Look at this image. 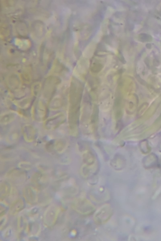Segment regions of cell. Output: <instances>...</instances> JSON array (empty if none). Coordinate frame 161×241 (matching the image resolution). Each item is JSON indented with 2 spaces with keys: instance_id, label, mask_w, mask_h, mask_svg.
I'll list each match as a JSON object with an SVG mask.
<instances>
[{
  "instance_id": "1",
  "label": "cell",
  "mask_w": 161,
  "mask_h": 241,
  "mask_svg": "<svg viewBox=\"0 0 161 241\" xmlns=\"http://www.w3.org/2000/svg\"><path fill=\"white\" fill-rule=\"evenodd\" d=\"M82 164L81 168V174L85 177L92 175L97 170V163L93 153L89 149L85 150L82 153Z\"/></svg>"
},
{
  "instance_id": "2",
  "label": "cell",
  "mask_w": 161,
  "mask_h": 241,
  "mask_svg": "<svg viewBox=\"0 0 161 241\" xmlns=\"http://www.w3.org/2000/svg\"><path fill=\"white\" fill-rule=\"evenodd\" d=\"M112 208L109 204H105L100 207L93 216L94 221L97 224H101L106 222L112 217Z\"/></svg>"
},
{
  "instance_id": "3",
  "label": "cell",
  "mask_w": 161,
  "mask_h": 241,
  "mask_svg": "<svg viewBox=\"0 0 161 241\" xmlns=\"http://www.w3.org/2000/svg\"><path fill=\"white\" fill-rule=\"evenodd\" d=\"M73 207L78 212L84 215L89 214L95 209L92 203L84 198H79L76 199L73 203Z\"/></svg>"
},
{
  "instance_id": "4",
  "label": "cell",
  "mask_w": 161,
  "mask_h": 241,
  "mask_svg": "<svg viewBox=\"0 0 161 241\" xmlns=\"http://www.w3.org/2000/svg\"><path fill=\"white\" fill-rule=\"evenodd\" d=\"M65 119L64 114L58 113L46 120L44 122V126L47 130H54L62 124Z\"/></svg>"
},
{
  "instance_id": "5",
  "label": "cell",
  "mask_w": 161,
  "mask_h": 241,
  "mask_svg": "<svg viewBox=\"0 0 161 241\" xmlns=\"http://www.w3.org/2000/svg\"><path fill=\"white\" fill-rule=\"evenodd\" d=\"M59 212V209L55 206H51L46 210L44 216V221L49 226L53 225L55 222Z\"/></svg>"
},
{
  "instance_id": "6",
  "label": "cell",
  "mask_w": 161,
  "mask_h": 241,
  "mask_svg": "<svg viewBox=\"0 0 161 241\" xmlns=\"http://www.w3.org/2000/svg\"><path fill=\"white\" fill-rule=\"evenodd\" d=\"M46 115V109L45 104L41 100L38 101L33 113L34 118L36 120L42 121L44 120Z\"/></svg>"
},
{
  "instance_id": "7",
  "label": "cell",
  "mask_w": 161,
  "mask_h": 241,
  "mask_svg": "<svg viewBox=\"0 0 161 241\" xmlns=\"http://www.w3.org/2000/svg\"><path fill=\"white\" fill-rule=\"evenodd\" d=\"M58 79L57 78H48L46 81L47 83H45V94L50 95L51 93L54 90L56 86L58 83Z\"/></svg>"
},
{
  "instance_id": "8",
  "label": "cell",
  "mask_w": 161,
  "mask_h": 241,
  "mask_svg": "<svg viewBox=\"0 0 161 241\" xmlns=\"http://www.w3.org/2000/svg\"><path fill=\"white\" fill-rule=\"evenodd\" d=\"M34 129L31 126H26L23 128V134L25 140L28 142L32 141L35 137Z\"/></svg>"
},
{
  "instance_id": "9",
  "label": "cell",
  "mask_w": 161,
  "mask_h": 241,
  "mask_svg": "<svg viewBox=\"0 0 161 241\" xmlns=\"http://www.w3.org/2000/svg\"><path fill=\"white\" fill-rule=\"evenodd\" d=\"M24 202L20 199L16 201L11 206L10 212V214L14 215L20 211L24 207Z\"/></svg>"
},
{
  "instance_id": "10",
  "label": "cell",
  "mask_w": 161,
  "mask_h": 241,
  "mask_svg": "<svg viewBox=\"0 0 161 241\" xmlns=\"http://www.w3.org/2000/svg\"><path fill=\"white\" fill-rule=\"evenodd\" d=\"M24 195L26 199L29 202L33 203L36 201V193L32 188L27 187L25 188Z\"/></svg>"
},
{
  "instance_id": "11",
  "label": "cell",
  "mask_w": 161,
  "mask_h": 241,
  "mask_svg": "<svg viewBox=\"0 0 161 241\" xmlns=\"http://www.w3.org/2000/svg\"><path fill=\"white\" fill-rule=\"evenodd\" d=\"M15 114L12 112H8L2 115L0 117V122L3 124L8 123L14 119Z\"/></svg>"
},
{
  "instance_id": "12",
  "label": "cell",
  "mask_w": 161,
  "mask_h": 241,
  "mask_svg": "<svg viewBox=\"0 0 161 241\" xmlns=\"http://www.w3.org/2000/svg\"><path fill=\"white\" fill-rule=\"evenodd\" d=\"M10 192V187L6 183H3L1 186L0 195L1 197H6Z\"/></svg>"
},
{
  "instance_id": "13",
  "label": "cell",
  "mask_w": 161,
  "mask_h": 241,
  "mask_svg": "<svg viewBox=\"0 0 161 241\" xmlns=\"http://www.w3.org/2000/svg\"><path fill=\"white\" fill-rule=\"evenodd\" d=\"M61 105V99L59 97L54 98L50 103V107L52 110L59 108Z\"/></svg>"
},
{
  "instance_id": "14",
  "label": "cell",
  "mask_w": 161,
  "mask_h": 241,
  "mask_svg": "<svg viewBox=\"0 0 161 241\" xmlns=\"http://www.w3.org/2000/svg\"><path fill=\"white\" fill-rule=\"evenodd\" d=\"M41 85L39 83H36L32 86V92L34 95H36L40 89Z\"/></svg>"
}]
</instances>
